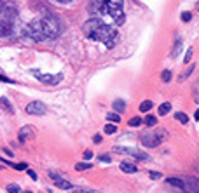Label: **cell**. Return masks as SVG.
Instances as JSON below:
<instances>
[{
	"label": "cell",
	"instance_id": "23",
	"mask_svg": "<svg viewBox=\"0 0 199 193\" xmlns=\"http://www.w3.org/2000/svg\"><path fill=\"white\" fill-rule=\"evenodd\" d=\"M93 165L91 164H82V162H79L77 165H75V171H87V169H91Z\"/></svg>",
	"mask_w": 199,
	"mask_h": 193
},
{
	"label": "cell",
	"instance_id": "4",
	"mask_svg": "<svg viewBox=\"0 0 199 193\" xmlns=\"http://www.w3.org/2000/svg\"><path fill=\"white\" fill-rule=\"evenodd\" d=\"M168 139V132L166 131H157V132H147L142 136V143L143 146L147 148H154V146H159L163 141Z\"/></svg>",
	"mask_w": 199,
	"mask_h": 193
},
{
	"label": "cell",
	"instance_id": "27",
	"mask_svg": "<svg viewBox=\"0 0 199 193\" xmlns=\"http://www.w3.org/2000/svg\"><path fill=\"white\" fill-rule=\"evenodd\" d=\"M163 80H164L166 84L171 80V71H170V70H164V71H163Z\"/></svg>",
	"mask_w": 199,
	"mask_h": 193
},
{
	"label": "cell",
	"instance_id": "22",
	"mask_svg": "<svg viewBox=\"0 0 199 193\" xmlns=\"http://www.w3.org/2000/svg\"><path fill=\"white\" fill-rule=\"evenodd\" d=\"M0 104H2V106H3V108L9 111V113H12V106H10V103H9L5 98H0Z\"/></svg>",
	"mask_w": 199,
	"mask_h": 193
},
{
	"label": "cell",
	"instance_id": "13",
	"mask_svg": "<svg viewBox=\"0 0 199 193\" xmlns=\"http://www.w3.org/2000/svg\"><path fill=\"white\" fill-rule=\"evenodd\" d=\"M54 185L58 188H61V190H72V183L70 181H65V179H58V181H54Z\"/></svg>",
	"mask_w": 199,
	"mask_h": 193
},
{
	"label": "cell",
	"instance_id": "25",
	"mask_svg": "<svg viewBox=\"0 0 199 193\" xmlns=\"http://www.w3.org/2000/svg\"><path fill=\"white\" fill-rule=\"evenodd\" d=\"M7 192L9 193H21V190H19L17 185H7Z\"/></svg>",
	"mask_w": 199,
	"mask_h": 193
},
{
	"label": "cell",
	"instance_id": "9",
	"mask_svg": "<svg viewBox=\"0 0 199 193\" xmlns=\"http://www.w3.org/2000/svg\"><path fill=\"white\" fill-rule=\"evenodd\" d=\"M19 141L23 143V141H26V139H31L33 138V131H31V127H23L21 131H19Z\"/></svg>",
	"mask_w": 199,
	"mask_h": 193
},
{
	"label": "cell",
	"instance_id": "19",
	"mask_svg": "<svg viewBox=\"0 0 199 193\" xmlns=\"http://www.w3.org/2000/svg\"><path fill=\"white\" fill-rule=\"evenodd\" d=\"M175 118H177L178 122H182V124H187V122H189V117H187L185 113H182V111H177V113H175Z\"/></svg>",
	"mask_w": 199,
	"mask_h": 193
},
{
	"label": "cell",
	"instance_id": "18",
	"mask_svg": "<svg viewBox=\"0 0 199 193\" xmlns=\"http://www.w3.org/2000/svg\"><path fill=\"white\" fill-rule=\"evenodd\" d=\"M150 108H152V101H143L140 104V111H143V113H149Z\"/></svg>",
	"mask_w": 199,
	"mask_h": 193
},
{
	"label": "cell",
	"instance_id": "32",
	"mask_svg": "<svg viewBox=\"0 0 199 193\" xmlns=\"http://www.w3.org/2000/svg\"><path fill=\"white\" fill-rule=\"evenodd\" d=\"M84 158H86V160H91V158H93V151L86 150V151H84Z\"/></svg>",
	"mask_w": 199,
	"mask_h": 193
},
{
	"label": "cell",
	"instance_id": "11",
	"mask_svg": "<svg viewBox=\"0 0 199 193\" xmlns=\"http://www.w3.org/2000/svg\"><path fill=\"white\" fill-rule=\"evenodd\" d=\"M112 106H114V111H117V113H122V111L126 110V103H124L122 99H115V101L112 103Z\"/></svg>",
	"mask_w": 199,
	"mask_h": 193
},
{
	"label": "cell",
	"instance_id": "28",
	"mask_svg": "<svg viewBox=\"0 0 199 193\" xmlns=\"http://www.w3.org/2000/svg\"><path fill=\"white\" fill-rule=\"evenodd\" d=\"M72 193H96L94 190H89V188H75Z\"/></svg>",
	"mask_w": 199,
	"mask_h": 193
},
{
	"label": "cell",
	"instance_id": "3",
	"mask_svg": "<svg viewBox=\"0 0 199 193\" xmlns=\"http://www.w3.org/2000/svg\"><path fill=\"white\" fill-rule=\"evenodd\" d=\"M122 5H124V0H101V9L100 12L103 14H108L115 24H122L124 23V10H122Z\"/></svg>",
	"mask_w": 199,
	"mask_h": 193
},
{
	"label": "cell",
	"instance_id": "16",
	"mask_svg": "<svg viewBox=\"0 0 199 193\" xmlns=\"http://www.w3.org/2000/svg\"><path fill=\"white\" fill-rule=\"evenodd\" d=\"M143 122H145V125H149V127H154V125L157 124V118H156L154 115H147Z\"/></svg>",
	"mask_w": 199,
	"mask_h": 193
},
{
	"label": "cell",
	"instance_id": "5",
	"mask_svg": "<svg viewBox=\"0 0 199 193\" xmlns=\"http://www.w3.org/2000/svg\"><path fill=\"white\" fill-rule=\"evenodd\" d=\"M31 75L37 77L42 84H47V85H56V84H59L61 78H63L61 73H59V75H45V73H40V71H37V70H31Z\"/></svg>",
	"mask_w": 199,
	"mask_h": 193
},
{
	"label": "cell",
	"instance_id": "38",
	"mask_svg": "<svg viewBox=\"0 0 199 193\" xmlns=\"http://www.w3.org/2000/svg\"><path fill=\"white\" fill-rule=\"evenodd\" d=\"M59 3H68V2H72V0H58Z\"/></svg>",
	"mask_w": 199,
	"mask_h": 193
},
{
	"label": "cell",
	"instance_id": "26",
	"mask_svg": "<svg viewBox=\"0 0 199 193\" xmlns=\"http://www.w3.org/2000/svg\"><path fill=\"white\" fill-rule=\"evenodd\" d=\"M192 52H194V50H192V47H191V49L187 50V54H185V57H184V63H185V64H189V63H191V57H192Z\"/></svg>",
	"mask_w": 199,
	"mask_h": 193
},
{
	"label": "cell",
	"instance_id": "30",
	"mask_svg": "<svg viewBox=\"0 0 199 193\" xmlns=\"http://www.w3.org/2000/svg\"><path fill=\"white\" fill-rule=\"evenodd\" d=\"M98 160H100V162H107V164H110V160H112V158H110V155H100V157H98Z\"/></svg>",
	"mask_w": 199,
	"mask_h": 193
},
{
	"label": "cell",
	"instance_id": "20",
	"mask_svg": "<svg viewBox=\"0 0 199 193\" xmlns=\"http://www.w3.org/2000/svg\"><path fill=\"white\" fill-rule=\"evenodd\" d=\"M192 71H194V64H191V68H187V70H185V71L180 75V78H178V80H180V82H184V80H185V78H187V77L192 73Z\"/></svg>",
	"mask_w": 199,
	"mask_h": 193
},
{
	"label": "cell",
	"instance_id": "34",
	"mask_svg": "<svg viewBox=\"0 0 199 193\" xmlns=\"http://www.w3.org/2000/svg\"><path fill=\"white\" fill-rule=\"evenodd\" d=\"M149 176H150L152 179H159V178H161V174H157V172H150Z\"/></svg>",
	"mask_w": 199,
	"mask_h": 193
},
{
	"label": "cell",
	"instance_id": "36",
	"mask_svg": "<svg viewBox=\"0 0 199 193\" xmlns=\"http://www.w3.org/2000/svg\"><path fill=\"white\" fill-rule=\"evenodd\" d=\"M28 174H30V178H31V179H35V181H37V172H33V171H28Z\"/></svg>",
	"mask_w": 199,
	"mask_h": 193
},
{
	"label": "cell",
	"instance_id": "2",
	"mask_svg": "<svg viewBox=\"0 0 199 193\" xmlns=\"http://www.w3.org/2000/svg\"><path fill=\"white\" fill-rule=\"evenodd\" d=\"M82 30H84L86 37H89V38H93V40H100V42L105 44L108 49H112V47L115 45L117 37H119V33H117V30H115L114 26L105 24V23H103L101 19H98V17H93V19L86 21L84 26H82Z\"/></svg>",
	"mask_w": 199,
	"mask_h": 193
},
{
	"label": "cell",
	"instance_id": "31",
	"mask_svg": "<svg viewBox=\"0 0 199 193\" xmlns=\"http://www.w3.org/2000/svg\"><path fill=\"white\" fill-rule=\"evenodd\" d=\"M14 169H16V171H24V169H28V164H24V162H23V164H16Z\"/></svg>",
	"mask_w": 199,
	"mask_h": 193
},
{
	"label": "cell",
	"instance_id": "39",
	"mask_svg": "<svg viewBox=\"0 0 199 193\" xmlns=\"http://www.w3.org/2000/svg\"><path fill=\"white\" fill-rule=\"evenodd\" d=\"M194 118H196V120H199V110H198V111H196V115H194Z\"/></svg>",
	"mask_w": 199,
	"mask_h": 193
},
{
	"label": "cell",
	"instance_id": "1",
	"mask_svg": "<svg viewBox=\"0 0 199 193\" xmlns=\"http://www.w3.org/2000/svg\"><path fill=\"white\" fill-rule=\"evenodd\" d=\"M59 31H61L59 21L52 16H47V17L31 21L24 30V37L28 42H42L45 38H56Z\"/></svg>",
	"mask_w": 199,
	"mask_h": 193
},
{
	"label": "cell",
	"instance_id": "33",
	"mask_svg": "<svg viewBox=\"0 0 199 193\" xmlns=\"http://www.w3.org/2000/svg\"><path fill=\"white\" fill-rule=\"evenodd\" d=\"M93 141H94L96 145H100V143H101V136H100V134H96V136L93 138Z\"/></svg>",
	"mask_w": 199,
	"mask_h": 193
},
{
	"label": "cell",
	"instance_id": "14",
	"mask_svg": "<svg viewBox=\"0 0 199 193\" xmlns=\"http://www.w3.org/2000/svg\"><path fill=\"white\" fill-rule=\"evenodd\" d=\"M107 120H108V122H114V124H119V122H121V115H119L117 111L107 113Z\"/></svg>",
	"mask_w": 199,
	"mask_h": 193
},
{
	"label": "cell",
	"instance_id": "8",
	"mask_svg": "<svg viewBox=\"0 0 199 193\" xmlns=\"http://www.w3.org/2000/svg\"><path fill=\"white\" fill-rule=\"evenodd\" d=\"M12 23H5V21H0V37H10L12 35Z\"/></svg>",
	"mask_w": 199,
	"mask_h": 193
},
{
	"label": "cell",
	"instance_id": "29",
	"mask_svg": "<svg viewBox=\"0 0 199 193\" xmlns=\"http://www.w3.org/2000/svg\"><path fill=\"white\" fill-rule=\"evenodd\" d=\"M191 17H192V14H191V12H182V21H184V23H189V21H191Z\"/></svg>",
	"mask_w": 199,
	"mask_h": 193
},
{
	"label": "cell",
	"instance_id": "21",
	"mask_svg": "<svg viewBox=\"0 0 199 193\" xmlns=\"http://www.w3.org/2000/svg\"><path fill=\"white\" fill-rule=\"evenodd\" d=\"M115 132H117V125H114V124L105 125V134H115Z\"/></svg>",
	"mask_w": 199,
	"mask_h": 193
},
{
	"label": "cell",
	"instance_id": "40",
	"mask_svg": "<svg viewBox=\"0 0 199 193\" xmlns=\"http://www.w3.org/2000/svg\"><path fill=\"white\" fill-rule=\"evenodd\" d=\"M23 193H31V192H23Z\"/></svg>",
	"mask_w": 199,
	"mask_h": 193
},
{
	"label": "cell",
	"instance_id": "24",
	"mask_svg": "<svg viewBox=\"0 0 199 193\" xmlns=\"http://www.w3.org/2000/svg\"><path fill=\"white\" fill-rule=\"evenodd\" d=\"M142 122H143V120H142L140 117H135V118L129 120V125H131V127H138V125H142Z\"/></svg>",
	"mask_w": 199,
	"mask_h": 193
},
{
	"label": "cell",
	"instance_id": "10",
	"mask_svg": "<svg viewBox=\"0 0 199 193\" xmlns=\"http://www.w3.org/2000/svg\"><path fill=\"white\" fill-rule=\"evenodd\" d=\"M121 171L122 172H126V174H135L136 171H138V167H135L133 164H128V162H121Z\"/></svg>",
	"mask_w": 199,
	"mask_h": 193
},
{
	"label": "cell",
	"instance_id": "17",
	"mask_svg": "<svg viewBox=\"0 0 199 193\" xmlns=\"http://www.w3.org/2000/svg\"><path fill=\"white\" fill-rule=\"evenodd\" d=\"M168 183H170V185H173V186H177V188H180V190H184V181H182V179L170 178V179H168Z\"/></svg>",
	"mask_w": 199,
	"mask_h": 193
},
{
	"label": "cell",
	"instance_id": "41",
	"mask_svg": "<svg viewBox=\"0 0 199 193\" xmlns=\"http://www.w3.org/2000/svg\"><path fill=\"white\" fill-rule=\"evenodd\" d=\"M198 10H199V2H198Z\"/></svg>",
	"mask_w": 199,
	"mask_h": 193
},
{
	"label": "cell",
	"instance_id": "35",
	"mask_svg": "<svg viewBox=\"0 0 199 193\" xmlns=\"http://www.w3.org/2000/svg\"><path fill=\"white\" fill-rule=\"evenodd\" d=\"M5 5H7V2H3V0H0V14L3 12V9H5Z\"/></svg>",
	"mask_w": 199,
	"mask_h": 193
},
{
	"label": "cell",
	"instance_id": "7",
	"mask_svg": "<svg viewBox=\"0 0 199 193\" xmlns=\"http://www.w3.org/2000/svg\"><path fill=\"white\" fill-rule=\"evenodd\" d=\"M45 111H47V108L40 101H31V103L26 104V113L28 115H45Z\"/></svg>",
	"mask_w": 199,
	"mask_h": 193
},
{
	"label": "cell",
	"instance_id": "12",
	"mask_svg": "<svg viewBox=\"0 0 199 193\" xmlns=\"http://www.w3.org/2000/svg\"><path fill=\"white\" fill-rule=\"evenodd\" d=\"M180 49H182V40L178 38V40H175V44H173V47H171V52H170V56H171V57H175V56L180 52Z\"/></svg>",
	"mask_w": 199,
	"mask_h": 193
},
{
	"label": "cell",
	"instance_id": "37",
	"mask_svg": "<svg viewBox=\"0 0 199 193\" xmlns=\"http://www.w3.org/2000/svg\"><path fill=\"white\" fill-rule=\"evenodd\" d=\"M3 153H5V155H9V157H12V155H14V153H10V151H9V150H5V148H3Z\"/></svg>",
	"mask_w": 199,
	"mask_h": 193
},
{
	"label": "cell",
	"instance_id": "15",
	"mask_svg": "<svg viewBox=\"0 0 199 193\" xmlns=\"http://www.w3.org/2000/svg\"><path fill=\"white\" fill-rule=\"evenodd\" d=\"M171 111V103H163L159 106V115H168Z\"/></svg>",
	"mask_w": 199,
	"mask_h": 193
},
{
	"label": "cell",
	"instance_id": "6",
	"mask_svg": "<svg viewBox=\"0 0 199 193\" xmlns=\"http://www.w3.org/2000/svg\"><path fill=\"white\" fill-rule=\"evenodd\" d=\"M114 151H115V153L133 155V157H136V158H140V160H147V158H149V155H147V153H143V151H140V150H135V148H128V146H115V148H114Z\"/></svg>",
	"mask_w": 199,
	"mask_h": 193
}]
</instances>
